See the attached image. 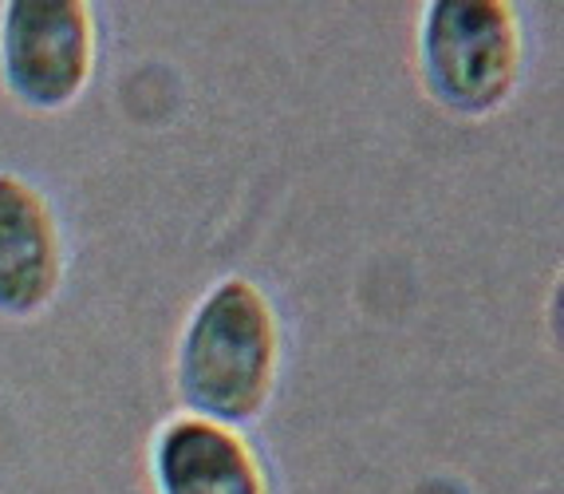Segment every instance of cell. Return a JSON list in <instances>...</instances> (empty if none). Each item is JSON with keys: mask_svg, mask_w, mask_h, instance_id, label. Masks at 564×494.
<instances>
[{"mask_svg": "<svg viewBox=\"0 0 564 494\" xmlns=\"http://www.w3.org/2000/svg\"><path fill=\"white\" fill-rule=\"evenodd\" d=\"M284 361L276 304L249 277H221L182 324L174 391L189 416L249 428L269 411Z\"/></svg>", "mask_w": 564, "mask_h": 494, "instance_id": "obj_1", "label": "cell"}, {"mask_svg": "<svg viewBox=\"0 0 564 494\" xmlns=\"http://www.w3.org/2000/svg\"><path fill=\"white\" fill-rule=\"evenodd\" d=\"M419 76L458 119H489L518 96L525 24L509 0H431L419 9Z\"/></svg>", "mask_w": 564, "mask_h": 494, "instance_id": "obj_2", "label": "cell"}, {"mask_svg": "<svg viewBox=\"0 0 564 494\" xmlns=\"http://www.w3.org/2000/svg\"><path fill=\"white\" fill-rule=\"evenodd\" d=\"M99 20L87 0L0 4V84L29 111H67L95 79Z\"/></svg>", "mask_w": 564, "mask_h": 494, "instance_id": "obj_3", "label": "cell"}, {"mask_svg": "<svg viewBox=\"0 0 564 494\" xmlns=\"http://www.w3.org/2000/svg\"><path fill=\"white\" fill-rule=\"evenodd\" d=\"M64 226L36 182L0 171V321H32L64 289Z\"/></svg>", "mask_w": 564, "mask_h": 494, "instance_id": "obj_4", "label": "cell"}, {"mask_svg": "<svg viewBox=\"0 0 564 494\" xmlns=\"http://www.w3.org/2000/svg\"><path fill=\"white\" fill-rule=\"evenodd\" d=\"M154 494H273L245 431L202 416H170L151 439Z\"/></svg>", "mask_w": 564, "mask_h": 494, "instance_id": "obj_5", "label": "cell"}]
</instances>
